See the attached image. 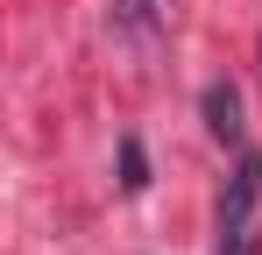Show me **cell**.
Listing matches in <instances>:
<instances>
[{"mask_svg":"<svg viewBox=\"0 0 262 255\" xmlns=\"http://www.w3.org/2000/svg\"><path fill=\"white\" fill-rule=\"evenodd\" d=\"M220 255H255V234H248V227H234V234H220Z\"/></svg>","mask_w":262,"mask_h":255,"instance_id":"obj_4","label":"cell"},{"mask_svg":"<svg viewBox=\"0 0 262 255\" xmlns=\"http://www.w3.org/2000/svg\"><path fill=\"white\" fill-rule=\"evenodd\" d=\"M199 107H206V128H213L220 142H241V92H234L227 78L206 85V99H199Z\"/></svg>","mask_w":262,"mask_h":255,"instance_id":"obj_2","label":"cell"},{"mask_svg":"<svg viewBox=\"0 0 262 255\" xmlns=\"http://www.w3.org/2000/svg\"><path fill=\"white\" fill-rule=\"evenodd\" d=\"M142 184H149V156L135 135H121V192H142Z\"/></svg>","mask_w":262,"mask_h":255,"instance_id":"obj_3","label":"cell"},{"mask_svg":"<svg viewBox=\"0 0 262 255\" xmlns=\"http://www.w3.org/2000/svg\"><path fill=\"white\" fill-rule=\"evenodd\" d=\"M255 199H262V156H255V149H241V156H234V177H227V192H220V234L248 227Z\"/></svg>","mask_w":262,"mask_h":255,"instance_id":"obj_1","label":"cell"}]
</instances>
